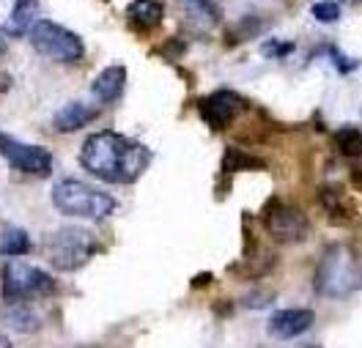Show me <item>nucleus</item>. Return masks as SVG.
Instances as JSON below:
<instances>
[{"label":"nucleus","mask_w":362,"mask_h":348,"mask_svg":"<svg viewBox=\"0 0 362 348\" xmlns=\"http://www.w3.org/2000/svg\"><path fill=\"white\" fill-rule=\"evenodd\" d=\"M148 145L118 135V132H96L80 148V164L90 176L105 179L107 184H132L151 164Z\"/></svg>","instance_id":"f257e3e1"},{"label":"nucleus","mask_w":362,"mask_h":348,"mask_svg":"<svg viewBox=\"0 0 362 348\" xmlns=\"http://www.w3.org/2000/svg\"><path fill=\"white\" fill-rule=\"evenodd\" d=\"M362 288V266L354 250L335 241L324 250L316 269V291L327 299H346Z\"/></svg>","instance_id":"f03ea898"},{"label":"nucleus","mask_w":362,"mask_h":348,"mask_svg":"<svg viewBox=\"0 0 362 348\" xmlns=\"http://www.w3.org/2000/svg\"><path fill=\"white\" fill-rule=\"evenodd\" d=\"M52 206L66 214V217H80V220H105L115 211V198L105 189H96L74 179H64L52 186Z\"/></svg>","instance_id":"7ed1b4c3"},{"label":"nucleus","mask_w":362,"mask_h":348,"mask_svg":"<svg viewBox=\"0 0 362 348\" xmlns=\"http://www.w3.org/2000/svg\"><path fill=\"white\" fill-rule=\"evenodd\" d=\"M45 258L61 272H74L83 269L90 258L102 250V241L86 228H58L47 233L45 241Z\"/></svg>","instance_id":"20e7f679"},{"label":"nucleus","mask_w":362,"mask_h":348,"mask_svg":"<svg viewBox=\"0 0 362 348\" xmlns=\"http://www.w3.org/2000/svg\"><path fill=\"white\" fill-rule=\"evenodd\" d=\"M28 36H30L33 49L55 64H77L86 55V44L77 33L49 20H36L33 28L28 30Z\"/></svg>","instance_id":"39448f33"},{"label":"nucleus","mask_w":362,"mask_h":348,"mask_svg":"<svg viewBox=\"0 0 362 348\" xmlns=\"http://www.w3.org/2000/svg\"><path fill=\"white\" fill-rule=\"evenodd\" d=\"M0 282H3V296L8 302L42 299V296L55 294V288H58V282H55L52 275H47L45 269L30 266L25 260H8L3 266Z\"/></svg>","instance_id":"423d86ee"},{"label":"nucleus","mask_w":362,"mask_h":348,"mask_svg":"<svg viewBox=\"0 0 362 348\" xmlns=\"http://www.w3.org/2000/svg\"><path fill=\"white\" fill-rule=\"evenodd\" d=\"M261 225L272 236V241H277V244H296V241L308 239V233H310L308 217L294 206L277 200V198H272L261 209Z\"/></svg>","instance_id":"0eeeda50"},{"label":"nucleus","mask_w":362,"mask_h":348,"mask_svg":"<svg viewBox=\"0 0 362 348\" xmlns=\"http://www.w3.org/2000/svg\"><path fill=\"white\" fill-rule=\"evenodd\" d=\"M0 157L11 167L28 176H49L52 173V154L42 145H28L0 132Z\"/></svg>","instance_id":"6e6552de"},{"label":"nucleus","mask_w":362,"mask_h":348,"mask_svg":"<svg viewBox=\"0 0 362 348\" xmlns=\"http://www.w3.org/2000/svg\"><path fill=\"white\" fill-rule=\"evenodd\" d=\"M245 107H247V102L236 91H230V88H220V91L209 93L198 102V113L214 132L228 129Z\"/></svg>","instance_id":"1a4fd4ad"},{"label":"nucleus","mask_w":362,"mask_h":348,"mask_svg":"<svg viewBox=\"0 0 362 348\" xmlns=\"http://www.w3.org/2000/svg\"><path fill=\"white\" fill-rule=\"evenodd\" d=\"M39 20V0H0V33L23 39Z\"/></svg>","instance_id":"9d476101"},{"label":"nucleus","mask_w":362,"mask_h":348,"mask_svg":"<svg viewBox=\"0 0 362 348\" xmlns=\"http://www.w3.org/2000/svg\"><path fill=\"white\" fill-rule=\"evenodd\" d=\"M316 324V313L310 307H286V310H277L267 324V332L272 337H280V340H291L305 335L310 326Z\"/></svg>","instance_id":"9b49d317"},{"label":"nucleus","mask_w":362,"mask_h":348,"mask_svg":"<svg viewBox=\"0 0 362 348\" xmlns=\"http://www.w3.org/2000/svg\"><path fill=\"white\" fill-rule=\"evenodd\" d=\"M181 11H184V20L201 33L211 30L223 20V8L217 0H181Z\"/></svg>","instance_id":"f8f14e48"},{"label":"nucleus","mask_w":362,"mask_h":348,"mask_svg":"<svg viewBox=\"0 0 362 348\" xmlns=\"http://www.w3.org/2000/svg\"><path fill=\"white\" fill-rule=\"evenodd\" d=\"M127 88V69L124 66H107L93 83H90V93L102 102V104H113L124 96Z\"/></svg>","instance_id":"ddd939ff"},{"label":"nucleus","mask_w":362,"mask_h":348,"mask_svg":"<svg viewBox=\"0 0 362 348\" xmlns=\"http://www.w3.org/2000/svg\"><path fill=\"white\" fill-rule=\"evenodd\" d=\"M165 17L162 0H132L127 8V20L135 30H154Z\"/></svg>","instance_id":"4468645a"},{"label":"nucleus","mask_w":362,"mask_h":348,"mask_svg":"<svg viewBox=\"0 0 362 348\" xmlns=\"http://www.w3.org/2000/svg\"><path fill=\"white\" fill-rule=\"evenodd\" d=\"M96 116H99L96 107L88 104V102H69L66 107L58 110V116H55L52 124H55V129H61V132H77V129L88 126Z\"/></svg>","instance_id":"2eb2a0df"},{"label":"nucleus","mask_w":362,"mask_h":348,"mask_svg":"<svg viewBox=\"0 0 362 348\" xmlns=\"http://www.w3.org/2000/svg\"><path fill=\"white\" fill-rule=\"evenodd\" d=\"M3 318H6V324L14 326V329L23 332V335H33V332L42 326V318L23 302H14L11 307H6V310H3Z\"/></svg>","instance_id":"dca6fc26"},{"label":"nucleus","mask_w":362,"mask_h":348,"mask_svg":"<svg viewBox=\"0 0 362 348\" xmlns=\"http://www.w3.org/2000/svg\"><path fill=\"white\" fill-rule=\"evenodd\" d=\"M30 247H33L30 236L23 228L8 225V228L0 231V256H25V253H30Z\"/></svg>","instance_id":"f3484780"},{"label":"nucleus","mask_w":362,"mask_h":348,"mask_svg":"<svg viewBox=\"0 0 362 348\" xmlns=\"http://www.w3.org/2000/svg\"><path fill=\"white\" fill-rule=\"evenodd\" d=\"M338 148H340V154H346V157H351V160L362 157V132L360 129H354V126L340 129L338 132Z\"/></svg>","instance_id":"a211bd4d"},{"label":"nucleus","mask_w":362,"mask_h":348,"mask_svg":"<svg viewBox=\"0 0 362 348\" xmlns=\"http://www.w3.org/2000/svg\"><path fill=\"white\" fill-rule=\"evenodd\" d=\"M313 17L318 23L329 25V23H338L340 20V6L335 0H318L313 3Z\"/></svg>","instance_id":"6ab92c4d"},{"label":"nucleus","mask_w":362,"mask_h":348,"mask_svg":"<svg viewBox=\"0 0 362 348\" xmlns=\"http://www.w3.org/2000/svg\"><path fill=\"white\" fill-rule=\"evenodd\" d=\"M247 167H264V162L250 160L247 154L228 148V151H226V170H228V173H233V170H247Z\"/></svg>","instance_id":"aec40b11"},{"label":"nucleus","mask_w":362,"mask_h":348,"mask_svg":"<svg viewBox=\"0 0 362 348\" xmlns=\"http://www.w3.org/2000/svg\"><path fill=\"white\" fill-rule=\"evenodd\" d=\"M294 52V44L291 42H277V39H272L267 44L261 47V55L264 58H286V55H291Z\"/></svg>","instance_id":"412c9836"},{"label":"nucleus","mask_w":362,"mask_h":348,"mask_svg":"<svg viewBox=\"0 0 362 348\" xmlns=\"http://www.w3.org/2000/svg\"><path fill=\"white\" fill-rule=\"evenodd\" d=\"M329 58H332V64L338 66L340 74H351V71L360 66V61H354V58H343L335 47H329Z\"/></svg>","instance_id":"4be33fe9"},{"label":"nucleus","mask_w":362,"mask_h":348,"mask_svg":"<svg viewBox=\"0 0 362 348\" xmlns=\"http://www.w3.org/2000/svg\"><path fill=\"white\" fill-rule=\"evenodd\" d=\"M209 280H211V275H201V277H195V280H192V288H198V285H206Z\"/></svg>","instance_id":"5701e85b"},{"label":"nucleus","mask_w":362,"mask_h":348,"mask_svg":"<svg viewBox=\"0 0 362 348\" xmlns=\"http://www.w3.org/2000/svg\"><path fill=\"white\" fill-rule=\"evenodd\" d=\"M8 346H11V340H8V337L0 332V348H8Z\"/></svg>","instance_id":"b1692460"},{"label":"nucleus","mask_w":362,"mask_h":348,"mask_svg":"<svg viewBox=\"0 0 362 348\" xmlns=\"http://www.w3.org/2000/svg\"><path fill=\"white\" fill-rule=\"evenodd\" d=\"M6 52V33H0V55Z\"/></svg>","instance_id":"393cba45"}]
</instances>
